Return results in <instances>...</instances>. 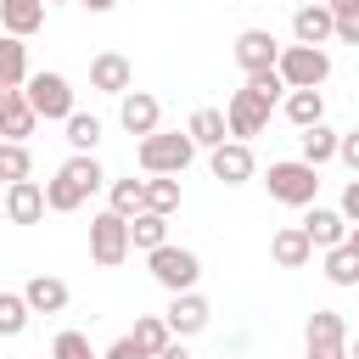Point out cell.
<instances>
[{
	"label": "cell",
	"mask_w": 359,
	"mask_h": 359,
	"mask_svg": "<svg viewBox=\"0 0 359 359\" xmlns=\"http://www.w3.org/2000/svg\"><path fill=\"white\" fill-rule=\"evenodd\" d=\"M191 157H196V146H191V135L180 129V135H168V129H157V135H146L140 146H135V163L146 168V174H185L191 168Z\"/></svg>",
	"instance_id": "cell-1"
},
{
	"label": "cell",
	"mask_w": 359,
	"mask_h": 359,
	"mask_svg": "<svg viewBox=\"0 0 359 359\" xmlns=\"http://www.w3.org/2000/svg\"><path fill=\"white\" fill-rule=\"evenodd\" d=\"M264 185H269V196L286 202V208H314V196H320V168H309L303 157H286V163H269Z\"/></svg>",
	"instance_id": "cell-2"
},
{
	"label": "cell",
	"mask_w": 359,
	"mask_h": 359,
	"mask_svg": "<svg viewBox=\"0 0 359 359\" xmlns=\"http://www.w3.org/2000/svg\"><path fill=\"white\" fill-rule=\"evenodd\" d=\"M275 73H280L286 90H320L331 79V50H320V45H280Z\"/></svg>",
	"instance_id": "cell-3"
},
{
	"label": "cell",
	"mask_w": 359,
	"mask_h": 359,
	"mask_svg": "<svg viewBox=\"0 0 359 359\" xmlns=\"http://www.w3.org/2000/svg\"><path fill=\"white\" fill-rule=\"evenodd\" d=\"M146 264H151V280L174 297V292H196V280H202V258L191 252V247H174V241H163L157 252H146Z\"/></svg>",
	"instance_id": "cell-4"
},
{
	"label": "cell",
	"mask_w": 359,
	"mask_h": 359,
	"mask_svg": "<svg viewBox=\"0 0 359 359\" xmlns=\"http://www.w3.org/2000/svg\"><path fill=\"white\" fill-rule=\"evenodd\" d=\"M22 95H28V107H34V118H50V123H67L79 107H73V84H67V73H28V84H22Z\"/></svg>",
	"instance_id": "cell-5"
},
{
	"label": "cell",
	"mask_w": 359,
	"mask_h": 359,
	"mask_svg": "<svg viewBox=\"0 0 359 359\" xmlns=\"http://www.w3.org/2000/svg\"><path fill=\"white\" fill-rule=\"evenodd\" d=\"M303 359H348V325L337 309H314L303 325Z\"/></svg>",
	"instance_id": "cell-6"
},
{
	"label": "cell",
	"mask_w": 359,
	"mask_h": 359,
	"mask_svg": "<svg viewBox=\"0 0 359 359\" xmlns=\"http://www.w3.org/2000/svg\"><path fill=\"white\" fill-rule=\"evenodd\" d=\"M90 258H95L101 269H118V264L129 258V219L95 213V219H90Z\"/></svg>",
	"instance_id": "cell-7"
},
{
	"label": "cell",
	"mask_w": 359,
	"mask_h": 359,
	"mask_svg": "<svg viewBox=\"0 0 359 359\" xmlns=\"http://www.w3.org/2000/svg\"><path fill=\"white\" fill-rule=\"evenodd\" d=\"M269 112H275V107H269L264 95H252L247 84H241V90H236V95L224 101V123H230V140H247V146H252V135H264Z\"/></svg>",
	"instance_id": "cell-8"
},
{
	"label": "cell",
	"mask_w": 359,
	"mask_h": 359,
	"mask_svg": "<svg viewBox=\"0 0 359 359\" xmlns=\"http://www.w3.org/2000/svg\"><path fill=\"white\" fill-rule=\"evenodd\" d=\"M118 123L146 140V135L163 129V101H157L151 90H123V95H118Z\"/></svg>",
	"instance_id": "cell-9"
},
{
	"label": "cell",
	"mask_w": 359,
	"mask_h": 359,
	"mask_svg": "<svg viewBox=\"0 0 359 359\" xmlns=\"http://www.w3.org/2000/svg\"><path fill=\"white\" fill-rule=\"evenodd\" d=\"M208 168H213V180H224V185H247V180L258 174V157H252L247 140H224V146L208 151Z\"/></svg>",
	"instance_id": "cell-10"
},
{
	"label": "cell",
	"mask_w": 359,
	"mask_h": 359,
	"mask_svg": "<svg viewBox=\"0 0 359 359\" xmlns=\"http://www.w3.org/2000/svg\"><path fill=\"white\" fill-rule=\"evenodd\" d=\"M163 320H168V331L185 342V337L208 331L213 309H208V297H202V292H174V297H168V309H163Z\"/></svg>",
	"instance_id": "cell-11"
},
{
	"label": "cell",
	"mask_w": 359,
	"mask_h": 359,
	"mask_svg": "<svg viewBox=\"0 0 359 359\" xmlns=\"http://www.w3.org/2000/svg\"><path fill=\"white\" fill-rule=\"evenodd\" d=\"M236 62H241L247 79H252V73H269V67L280 62L275 34H269V28H241V34H236Z\"/></svg>",
	"instance_id": "cell-12"
},
{
	"label": "cell",
	"mask_w": 359,
	"mask_h": 359,
	"mask_svg": "<svg viewBox=\"0 0 359 359\" xmlns=\"http://www.w3.org/2000/svg\"><path fill=\"white\" fill-rule=\"evenodd\" d=\"M297 230L309 236V247H314V252H331V247H342V241H348V230H353V224H348L337 208H320V202H314V208L303 213V224H297Z\"/></svg>",
	"instance_id": "cell-13"
},
{
	"label": "cell",
	"mask_w": 359,
	"mask_h": 359,
	"mask_svg": "<svg viewBox=\"0 0 359 359\" xmlns=\"http://www.w3.org/2000/svg\"><path fill=\"white\" fill-rule=\"evenodd\" d=\"M129 84H135V67H129L123 50H101V56H90V90H101V95H123Z\"/></svg>",
	"instance_id": "cell-14"
},
{
	"label": "cell",
	"mask_w": 359,
	"mask_h": 359,
	"mask_svg": "<svg viewBox=\"0 0 359 359\" xmlns=\"http://www.w3.org/2000/svg\"><path fill=\"white\" fill-rule=\"evenodd\" d=\"M292 39H297V45H320V50L337 39V22H331L325 0H314V6H297V11H292Z\"/></svg>",
	"instance_id": "cell-15"
},
{
	"label": "cell",
	"mask_w": 359,
	"mask_h": 359,
	"mask_svg": "<svg viewBox=\"0 0 359 359\" xmlns=\"http://www.w3.org/2000/svg\"><path fill=\"white\" fill-rule=\"evenodd\" d=\"M34 107H28V95L22 90H0V140H17V146H28V135H34Z\"/></svg>",
	"instance_id": "cell-16"
},
{
	"label": "cell",
	"mask_w": 359,
	"mask_h": 359,
	"mask_svg": "<svg viewBox=\"0 0 359 359\" xmlns=\"http://www.w3.org/2000/svg\"><path fill=\"white\" fill-rule=\"evenodd\" d=\"M6 219H11V224H39V219H45V185H39V180L6 185Z\"/></svg>",
	"instance_id": "cell-17"
},
{
	"label": "cell",
	"mask_w": 359,
	"mask_h": 359,
	"mask_svg": "<svg viewBox=\"0 0 359 359\" xmlns=\"http://www.w3.org/2000/svg\"><path fill=\"white\" fill-rule=\"evenodd\" d=\"M45 28V0H0V34L28 39Z\"/></svg>",
	"instance_id": "cell-18"
},
{
	"label": "cell",
	"mask_w": 359,
	"mask_h": 359,
	"mask_svg": "<svg viewBox=\"0 0 359 359\" xmlns=\"http://www.w3.org/2000/svg\"><path fill=\"white\" fill-rule=\"evenodd\" d=\"M22 303H28L34 314H62V309L73 303V292H67V280H56V275H34V280L22 286Z\"/></svg>",
	"instance_id": "cell-19"
},
{
	"label": "cell",
	"mask_w": 359,
	"mask_h": 359,
	"mask_svg": "<svg viewBox=\"0 0 359 359\" xmlns=\"http://www.w3.org/2000/svg\"><path fill=\"white\" fill-rule=\"evenodd\" d=\"M269 258H275L280 269H303V264L314 258V247H309V236H303L297 224H280V230L269 236Z\"/></svg>",
	"instance_id": "cell-20"
},
{
	"label": "cell",
	"mask_w": 359,
	"mask_h": 359,
	"mask_svg": "<svg viewBox=\"0 0 359 359\" xmlns=\"http://www.w3.org/2000/svg\"><path fill=\"white\" fill-rule=\"evenodd\" d=\"M185 135H191V146H224L230 140V123H224V107H196L191 112V123H185Z\"/></svg>",
	"instance_id": "cell-21"
},
{
	"label": "cell",
	"mask_w": 359,
	"mask_h": 359,
	"mask_svg": "<svg viewBox=\"0 0 359 359\" xmlns=\"http://www.w3.org/2000/svg\"><path fill=\"white\" fill-rule=\"evenodd\" d=\"M286 118L297 123V129H314V123H325V90H286Z\"/></svg>",
	"instance_id": "cell-22"
},
{
	"label": "cell",
	"mask_w": 359,
	"mask_h": 359,
	"mask_svg": "<svg viewBox=\"0 0 359 359\" xmlns=\"http://www.w3.org/2000/svg\"><path fill=\"white\" fill-rule=\"evenodd\" d=\"M28 84V45L0 34V90H22Z\"/></svg>",
	"instance_id": "cell-23"
},
{
	"label": "cell",
	"mask_w": 359,
	"mask_h": 359,
	"mask_svg": "<svg viewBox=\"0 0 359 359\" xmlns=\"http://www.w3.org/2000/svg\"><path fill=\"white\" fill-rule=\"evenodd\" d=\"M337 140H342V135H337L331 123H314V129H303V135H297V146H303V163H309V168H325V163L337 157Z\"/></svg>",
	"instance_id": "cell-24"
},
{
	"label": "cell",
	"mask_w": 359,
	"mask_h": 359,
	"mask_svg": "<svg viewBox=\"0 0 359 359\" xmlns=\"http://www.w3.org/2000/svg\"><path fill=\"white\" fill-rule=\"evenodd\" d=\"M107 213H118V219L146 213V180H112L107 185Z\"/></svg>",
	"instance_id": "cell-25"
},
{
	"label": "cell",
	"mask_w": 359,
	"mask_h": 359,
	"mask_svg": "<svg viewBox=\"0 0 359 359\" xmlns=\"http://www.w3.org/2000/svg\"><path fill=\"white\" fill-rule=\"evenodd\" d=\"M62 174H67V180H73V185H79L84 196L107 185V168H101V157H95V151H73V157L62 163Z\"/></svg>",
	"instance_id": "cell-26"
},
{
	"label": "cell",
	"mask_w": 359,
	"mask_h": 359,
	"mask_svg": "<svg viewBox=\"0 0 359 359\" xmlns=\"http://www.w3.org/2000/svg\"><path fill=\"white\" fill-rule=\"evenodd\" d=\"M163 241H168V219H163V213H135V219H129V252H135V247H140V252H157Z\"/></svg>",
	"instance_id": "cell-27"
},
{
	"label": "cell",
	"mask_w": 359,
	"mask_h": 359,
	"mask_svg": "<svg viewBox=\"0 0 359 359\" xmlns=\"http://www.w3.org/2000/svg\"><path fill=\"white\" fill-rule=\"evenodd\" d=\"M129 337H135V348H140L146 359H157V353H163V348L174 342V331H168V320H163V314H140Z\"/></svg>",
	"instance_id": "cell-28"
},
{
	"label": "cell",
	"mask_w": 359,
	"mask_h": 359,
	"mask_svg": "<svg viewBox=\"0 0 359 359\" xmlns=\"http://www.w3.org/2000/svg\"><path fill=\"white\" fill-rule=\"evenodd\" d=\"M174 208H180V180L174 174H151L146 180V213H163L168 219Z\"/></svg>",
	"instance_id": "cell-29"
},
{
	"label": "cell",
	"mask_w": 359,
	"mask_h": 359,
	"mask_svg": "<svg viewBox=\"0 0 359 359\" xmlns=\"http://www.w3.org/2000/svg\"><path fill=\"white\" fill-rule=\"evenodd\" d=\"M62 129H67V146H73V151H95V146H101V118H95V112H73Z\"/></svg>",
	"instance_id": "cell-30"
},
{
	"label": "cell",
	"mask_w": 359,
	"mask_h": 359,
	"mask_svg": "<svg viewBox=\"0 0 359 359\" xmlns=\"http://www.w3.org/2000/svg\"><path fill=\"white\" fill-rule=\"evenodd\" d=\"M34 320V309L22 303V292H0V337H22Z\"/></svg>",
	"instance_id": "cell-31"
},
{
	"label": "cell",
	"mask_w": 359,
	"mask_h": 359,
	"mask_svg": "<svg viewBox=\"0 0 359 359\" xmlns=\"http://www.w3.org/2000/svg\"><path fill=\"white\" fill-rule=\"evenodd\" d=\"M325 280H331V286H359V252L331 247V252H325Z\"/></svg>",
	"instance_id": "cell-32"
},
{
	"label": "cell",
	"mask_w": 359,
	"mask_h": 359,
	"mask_svg": "<svg viewBox=\"0 0 359 359\" xmlns=\"http://www.w3.org/2000/svg\"><path fill=\"white\" fill-rule=\"evenodd\" d=\"M34 174V157H28V146H17V140H0V180L6 185H17V180H28Z\"/></svg>",
	"instance_id": "cell-33"
},
{
	"label": "cell",
	"mask_w": 359,
	"mask_h": 359,
	"mask_svg": "<svg viewBox=\"0 0 359 359\" xmlns=\"http://www.w3.org/2000/svg\"><path fill=\"white\" fill-rule=\"evenodd\" d=\"M331 22H337V39L342 45H359V0H325Z\"/></svg>",
	"instance_id": "cell-34"
},
{
	"label": "cell",
	"mask_w": 359,
	"mask_h": 359,
	"mask_svg": "<svg viewBox=\"0 0 359 359\" xmlns=\"http://www.w3.org/2000/svg\"><path fill=\"white\" fill-rule=\"evenodd\" d=\"M50 359H101V353L90 348V337H84V331H62V337L50 342Z\"/></svg>",
	"instance_id": "cell-35"
},
{
	"label": "cell",
	"mask_w": 359,
	"mask_h": 359,
	"mask_svg": "<svg viewBox=\"0 0 359 359\" xmlns=\"http://www.w3.org/2000/svg\"><path fill=\"white\" fill-rule=\"evenodd\" d=\"M247 90H252V95H264L269 107H275V101H286V84H280V73H275V67H269V73H252V79H247Z\"/></svg>",
	"instance_id": "cell-36"
},
{
	"label": "cell",
	"mask_w": 359,
	"mask_h": 359,
	"mask_svg": "<svg viewBox=\"0 0 359 359\" xmlns=\"http://www.w3.org/2000/svg\"><path fill=\"white\" fill-rule=\"evenodd\" d=\"M337 163H342L348 174H359V129H348V135L337 140Z\"/></svg>",
	"instance_id": "cell-37"
},
{
	"label": "cell",
	"mask_w": 359,
	"mask_h": 359,
	"mask_svg": "<svg viewBox=\"0 0 359 359\" xmlns=\"http://www.w3.org/2000/svg\"><path fill=\"white\" fill-rule=\"evenodd\" d=\"M337 213H342L348 224H359V174H353V180L342 185V202H337Z\"/></svg>",
	"instance_id": "cell-38"
},
{
	"label": "cell",
	"mask_w": 359,
	"mask_h": 359,
	"mask_svg": "<svg viewBox=\"0 0 359 359\" xmlns=\"http://www.w3.org/2000/svg\"><path fill=\"white\" fill-rule=\"evenodd\" d=\"M101 359H146V353L135 348V337H118V342H112V348H107Z\"/></svg>",
	"instance_id": "cell-39"
},
{
	"label": "cell",
	"mask_w": 359,
	"mask_h": 359,
	"mask_svg": "<svg viewBox=\"0 0 359 359\" xmlns=\"http://www.w3.org/2000/svg\"><path fill=\"white\" fill-rule=\"evenodd\" d=\"M157 359H196V353H191V348H185V342H180V337H174V342H168V348H163V353H157Z\"/></svg>",
	"instance_id": "cell-40"
},
{
	"label": "cell",
	"mask_w": 359,
	"mask_h": 359,
	"mask_svg": "<svg viewBox=\"0 0 359 359\" xmlns=\"http://www.w3.org/2000/svg\"><path fill=\"white\" fill-rule=\"evenodd\" d=\"M79 6H90V11H95V17H101V11H112V6H118V0H79Z\"/></svg>",
	"instance_id": "cell-41"
},
{
	"label": "cell",
	"mask_w": 359,
	"mask_h": 359,
	"mask_svg": "<svg viewBox=\"0 0 359 359\" xmlns=\"http://www.w3.org/2000/svg\"><path fill=\"white\" fill-rule=\"evenodd\" d=\"M342 247H348V252H359V224L348 230V241H342Z\"/></svg>",
	"instance_id": "cell-42"
},
{
	"label": "cell",
	"mask_w": 359,
	"mask_h": 359,
	"mask_svg": "<svg viewBox=\"0 0 359 359\" xmlns=\"http://www.w3.org/2000/svg\"><path fill=\"white\" fill-rule=\"evenodd\" d=\"M348 359H359V337H353V342H348Z\"/></svg>",
	"instance_id": "cell-43"
},
{
	"label": "cell",
	"mask_w": 359,
	"mask_h": 359,
	"mask_svg": "<svg viewBox=\"0 0 359 359\" xmlns=\"http://www.w3.org/2000/svg\"><path fill=\"white\" fill-rule=\"evenodd\" d=\"M45 6H79V0H45Z\"/></svg>",
	"instance_id": "cell-44"
},
{
	"label": "cell",
	"mask_w": 359,
	"mask_h": 359,
	"mask_svg": "<svg viewBox=\"0 0 359 359\" xmlns=\"http://www.w3.org/2000/svg\"><path fill=\"white\" fill-rule=\"evenodd\" d=\"M292 6H314V0H292Z\"/></svg>",
	"instance_id": "cell-45"
}]
</instances>
